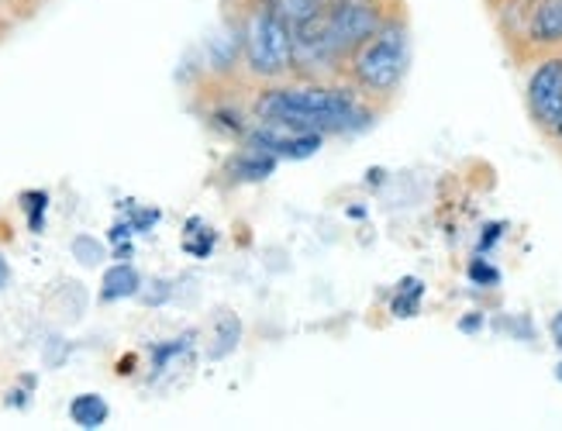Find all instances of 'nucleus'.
Instances as JSON below:
<instances>
[{
    "mask_svg": "<svg viewBox=\"0 0 562 431\" xmlns=\"http://www.w3.org/2000/svg\"><path fill=\"white\" fill-rule=\"evenodd\" d=\"M252 117L262 125H280L293 132H317L325 138H356L380 125L383 107L366 101L346 80H307L290 77L280 83H262L249 93Z\"/></svg>",
    "mask_w": 562,
    "mask_h": 431,
    "instance_id": "f257e3e1",
    "label": "nucleus"
},
{
    "mask_svg": "<svg viewBox=\"0 0 562 431\" xmlns=\"http://www.w3.org/2000/svg\"><path fill=\"white\" fill-rule=\"evenodd\" d=\"M407 73H411V21H407V11L397 8L349 56L341 77H346L366 101L386 107L397 101Z\"/></svg>",
    "mask_w": 562,
    "mask_h": 431,
    "instance_id": "f03ea898",
    "label": "nucleus"
},
{
    "mask_svg": "<svg viewBox=\"0 0 562 431\" xmlns=\"http://www.w3.org/2000/svg\"><path fill=\"white\" fill-rule=\"evenodd\" d=\"M241 29V77L249 87L280 83L293 77V29L277 0H238Z\"/></svg>",
    "mask_w": 562,
    "mask_h": 431,
    "instance_id": "7ed1b4c3",
    "label": "nucleus"
},
{
    "mask_svg": "<svg viewBox=\"0 0 562 431\" xmlns=\"http://www.w3.org/2000/svg\"><path fill=\"white\" fill-rule=\"evenodd\" d=\"M397 8H404V0H328L322 21H325V35H328L331 53L341 63V73H346L349 56Z\"/></svg>",
    "mask_w": 562,
    "mask_h": 431,
    "instance_id": "20e7f679",
    "label": "nucleus"
},
{
    "mask_svg": "<svg viewBox=\"0 0 562 431\" xmlns=\"http://www.w3.org/2000/svg\"><path fill=\"white\" fill-rule=\"evenodd\" d=\"M525 111L546 138L562 125V53L525 63Z\"/></svg>",
    "mask_w": 562,
    "mask_h": 431,
    "instance_id": "39448f33",
    "label": "nucleus"
},
{
    "mask_svg": "<svg viewBox=\"0 0 562 431\" xmlns=\"http://www.w3.org/2000/svg\"><path fill=\"white\" fill-rule=\"evenodd\" d=\"M198 56H201V63L193 69H198L201 83H207V87L246 83V77H241V29H238L235 8L225 11V18L217 21V29L201 42Z\"/></svg>",
    "mask_w": 562,
    "mask_h": 431,
    "instance_id": "423d86ee",
    "label": "nucleus"
},
{
    "mask_svg": "<svg viewBox=\"0 0 562 431\" xmlns=\"http://www.w3.org/2000/svg\"><path fill=\"white\" fill-rule=\"evenodd\" d=\"M546 53H562V0H528L515 59L525 66Z\"/></svg>",
    "mask_w": 562,
    "mask_h": 431,
    "instance_id": "0eeeda50",
    "label": "nucleus"
},
{
    "mask_svg": "<svg viewBox=\"0 0 562 431\" xmlns=\"http://www.w3.org/2000/svg\"><path fill=\"white\" fill-rule=\"evenodd\" d=\"M249 83H222L211 87L207 93V107H204V122L211 132H217L222 138L241 141L246 132L252 128V107H249Z\"/></svg>",
    "mask_w": 562,
    "mask_h": 431,
    "instance_id": "6e6552de",
    "label": "nucleus"
},
{
    "mask_svg": "<svg viewBox=\"0 0 562 431\" xmlns=\"http://www.w3.org/2000/svg\"><path fill=\"white\" fill-rule=\"evenodd\" d=\"M241 141H249V146L277 156L280 162H304V159H314L317 152H322L328 138L317 135V132H293V128H280V125L252 122V128L246 132Z\"/></svg>",
    "mask_w": 562,
    "mask_h": 431,
    "instance_id": "1a4fd4ad",
    "label": "nucleus"
},
{
    "mask_svg": "<svg viewBox=\"0 0 562 431\" xmlns=\"http://www.w3.org/2000/svg\"><path fill=\"white\" fill-rule=\"evenodd\" d=\"M277 170H280V159L277 156L249 146V141H238V146L228 152L225 166H222V177H225L228 186H249V183L270 180Z\"/></svg>",
    "mask_w": 562,
    "mask_h": 431,
    "instance_id": "9d476101",
    "label": "nucleus"
},
{
    "mask_svg": "<svg viewBox=\"0 0 562 431\" xmlns=\"http://www.w3.org/2000/svg\"><path fill=\"white\" fill-rule=\"evenodd\" d=\"M145 276L138 273V266L132 259H114L111 266L101 276V291H97V300L101 304H121V300H135L142 291Z\"/></svg>",
    "mask_w": 562,
    "mask_h": 431,
    "instance_id": "9b49d317",
    "label": "nucleus"
},
{
    "mask_svg": "<svg viewBox=\"0 0 562 431\" xmlns=\"http://www.w3.org/2000/svg\"><path fill=\"white\" fill-rule=\"evenodd\" d=\"M193 345H198V328L180 331L177 339L156 342V345L149 349V376L156 379V376L169 373V370H173V363H180L183 355H190V352H193Z\"/></svg>",
    "mask_w": 562,
    "mask_h": 431,
    "instance_id": "f8f14e48",
    "label": "nucleus"
},
{
    "mask_svg": "<svg viewBox=\"0 0 562 431\" xmlns=\"http://www.w3.org/2000/svg\"><path fill=\"white\" fill-rule=\"evenodd\" d=\"M66 415H69V421L77 424V428L97 431V428H104V424H108V418H111V404H108L104 394H77V397L69 400Z\"/></svg>",
    "mask_w": 562,
    "mask_h": 431,
    "instance_id": "ddd939ff",
    "label": "nucleus"
},
{
    "mask_svg": "<svg viewBox=\"0 0 562 431\" xmlns=\"http://www.w3.org/2000/svg\"><path fill=\"white\" fill-rule=\"evenodd\" d=\"M425 291H428V286H425L422 276H404V280L397 283L394 297H390V318H397V321H404V318H418V315H422Z\"/></svg>",
    "mask_w": 562,
    "mask_h": 431,
    "instance_id": "4468645a",
    "label": "nucleus"
},
{
    "mask_svg": "<svg viewBox=\"0 0 562 431\" xmlns=\"http://www.w3.org/2000/svg\"><path fill=\"white\" fill-rule=\"evenodd\" d=\"M238 342H241V321H238V315H225L214 321V328H211V345H207V359H228L235 349H238Z\"/></svg>",
    "mask_w": 562,
    "mask_h": 431,
    "instance_id": "2eb2a0df",
    "label": "nucleus"
},
{
    "mask_svg": "<svg viewBox=\"0 0 562 431\" xmlns=\"http://www.w3.org/2000/svg\"><path fill=\"white\" fill-rule=\"evenodd\" d=\"M69 256L77 259L83 270H97V266H104V262L111 259V246L104 242V238H97L90 231H80V235H72Z\"/></svg>",
    "mask_w": 562,
    "mask_h": 431,
    "instance_id": "dca6fc26",
    "label": "nucleus"
},
{
    "mask_svg": "<svg viewBox=\"0 0 562 431\" xmlns=\"http://www.w3.org/2000/svg\"><path fill=\"white\" fill-rule=\"evenodd\" d=\"M467 280H470V286H476V291H497V286L504 283V273L491 256L473 252L467 262Z\"/></svg>",
    "mask_w": 562,
    "mask_h": 431,
    "instance_id": "f3484780",
    "label": "nucleus"
},
{
    "mask_svg": "<svg viewBox=\"0 0 562 431\" xmlns=\"http://www.w3.org/2000/svg\"><path fill=\"white\" fill-rule=\"evenodd\" d=\"M217 246V231L207 228L201 218H190L187 222V235H183V252L193 259H207Z\"/></svg>",
    "mask_w": 562,
    "mask_h": 431,
    "instance_id": "a211bd4d",
    "label": "nucleus"
},
{
    "mask_svg": "<svg viewBox=\"0 0 562 431\" xmlns=\"http://www.w3.org/2000/svg\"><path fill=\"white\" fill-rule=\"evenodd\" d=\"M18 207L24 214V222H29V231L42 235L48 214V190H24V194H18Z\"/></svg>",
    "mask_w": 562,
    "mask_h": 431,
    "instance_id": "6ab92c4d",
    "label": "nucleus"
},
{
    "mask_svg": "<svg viewBox=\"0 0 562 431\" xmlns=\"http://www.w3.org/2000/svg\"><path fill=\"white\" fill-rule=\"evenodd\" d=\"M325 4H328V0H277V8L290 21V29H297V25H304V21L317 18L325 11Z\"/></svg>",
    "mask_w": 562,
    "mask_h": 431,
    "instance_id": "aec40b11",
    "label": "nucleus"
},
{
    "mask_svg": "<svg viewBox=\"0 0 562 431\" xmlns=\"http://www.w3.org/2000/svg\"><path fill=\"white\" fill-rule=\"evenodd\" d=\"M121 214H125V218L132 222L135 235H149L162 222V211L159 207H153V204H135V201H125Z\"/></svg>",
    "mask_w": 562,
    "mask_h": 431,
    "instance_id": "412c9836",
    "label": "nucleus"
},
{
    "mask_svg": "<svg viewBox=\"0 0 562 431\" xmlns=\"http://www.w3.org/2000/svg\"><path fill=\"white\" fill-rule=\"evenodd\" d=\"M173 294H177L173 280L156 276V280H145V283H142V291H138L135 300H138L142 307H166L169 300H173Z\"/></svg>",
    "mask_w": 562,
    "mask_h": 431,
    "instance_id": "4be33fe9",
    "label": "nucleus"
},
{
    "mask_svg": "<svg viewBox=\"0 0 562 431\" xmlns=\"http://www.w3.org/2000/svg\"><path fill=\"white\" fill-rule=\"evenodd\" d=\"M504 235H507V222H486L480 228V238H476V249L480 256H491L501 242H504Z\"/></svg>",
    "mask_w": 562,
    "mask_h": 431,
    "instance_id": "5701e85b",
    "label": "nucleus"
},
{
    "mask_svg": "<svg viewBox=\"0 0 562 431\" xmlns=\"http://www.w3.org/2000/svg\"><path fill=\"white\" fill-rule=\"evenodd\" d=\"M494 328L507 331V334H515L518 342H535V325L528 315H515V318H497Z\"/></svg>",
    "mask_w": 562,
    "mask_h": 431,
    "instance_id": "b1692460",
    "label": "nucleus"
},
{
    "mask_svg": "<svg viewBox=\"0 0 562 431\" xmlns=\"http://www.w3.org/2000/svg\"><path fill=\"white\" fill-rule=\"evenodd\" d=\"M32 390H35V376H21V387H11L8 390V407H18V411H24V407L32 404Z\"/></svg>",
    "mask_w": 562,
    "mask_h": 431,
    "instance_id": "393cba45",
    "label": "nucleus"
},
{
    "mask_svg": "<svg viewBox=\"0 0 562 431\" xmlns=\"http://www.w3.org/2000/svg\"><path fill=\"white\" fill-rule=\"evenodd\" d=\"M456 328L462 331V334H480L483 328H486V310H480V307H473V310H467L459 321H456Z\"/></svg>",
    "mask_w": 562,
    "mask_h": 431,
    "instance_id": "a878e982",
    "label": "nucleus"
},
{
    "mask_svg": "<svg viewBox=\"0 0 562 431\" xmlns=\"http://www.w3.org/2000/svg\"><path fill=\"white\" fill-rule=\"evenodd\" d=\"M0 4H4L14 18H29L42 4V0H0Z\"/></svg>",
    "mask_w": 562,
    "mask_h": 431,
    "instance_id": "bb28decb",
    "label": "nucleus"
},
{
    "mask_svg": "<svg viewBox=\"0 0 562 431\" xmlns=\"http://www.w3.org/2000/svg\"><path fill=\"white\" fill-rule=\"evenodd\" d=\"M549 339H552V345L562 352V310H555V315L549 318Z\"/></svg>",
    "mask_w": 562,
    "mask_h": 431,
    "instance_id": "cd10ccee",
    "label": "nucleus"
},
{
    "mask_svg": "<svg viewBox=\"0 0 562 431\" xmlns=\"http://www.w3.org/2000/svg\"><path fill=\"white\" fill-rule=\"evenodd\" d=\"M14 280V270H11V259L4 256V249H0V291H8Z\"/></svg>",
    "mask_w": 562,
    "mask_h": 431,
    "instance_id": "c85d7f7f",
    "label": "nucleus"
},
{
    "mask_svg": "<svg viewBox=\"0 0 562 431\" xmlns=\"http://www.w3.org/2000/svg\"><path fill=\"white\" fill-rule=\"evenodd\" d=\"M14 21H18V18H14V14H11V11L4 8V4H0V38H4V35H8V32L14 29Z\"/></svg>",
    "mask_w": 562,
    "mask_h": 431,
    "instance_id": "c756f323",
    "label": "nucleus"
},
{
    "mask_svg": "<svg viewBox=\"0 0 562 431\" xmlns=\"http://www.w3.org/2000/svg\"><path fill=\"white\" fill-rule=\"evenodd\" d=\"M549 141H552V146L559 149V156H562V125H559V128H555V132L549 135Z\"/></svg>",
    "mask_w": 562,
    "mask_h": 431,
    "instance_id": "7c9ffc66",
    "label": "nucleus"
},
{
    "mask_svg": "<svg viewBox=\"0 0 562 431\" xmlns=\"http://www.w3.org/2000/svg\"><path fill=\"white\" fill-rule=\"evenodd\" d=\"M555 379L562 383V359H559V366H555Z\"/></svg>",
    "mask_w": 562,
    "mask_h": 431,
    "instance_id": "2f4dec72",
    "label": "nucleus"
}]
</instances>
